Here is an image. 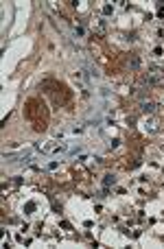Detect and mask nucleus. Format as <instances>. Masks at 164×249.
<instances>
[{
  "mask_svg": "<svg viewBox=\"0 0 164 249\" xmlns=\"http://www.w3.org/2000/svg\"><path fill=\"white\" fill-rule=\"evenodd\" d=\"M114 184H116V177H114V175H105V177H103V186H105V188L114 186Z\"/></svg>",
  "mask_w": 164,
  "mask_h": 249,
  "instance_id": "f257e3e1",
  "label": "nucleus"
},
{
  "mask_svg": "<svg viewBox=\"0 0 164 249\" xmlns=\"http://www.w3.org/2000/svg\"><path fill=\"white\" fill-rule=\"evenodd\" d=\"M142 112L144 114H153L156 112V103H142Z\"/></svg>",
  "mask_w": 164,
  "mask_h": 249,
  "instance_id": "f03ea898",
  "label": "nucleus"
},
{
  "mask_svg": "<svg viewBox=\"0 0 164 249\" xmlns=\"http://www.w3.org/2000/svg\"><path fill=\"white\" fill-rule=\"evenodd\" d=\"M35 208H37V206H35V201H29V203L24 206V212H26V214H33Z\"/></svg>",
  "mask_w": 164,
  "mask_h": 249,
  "instance_id": "7ed1b4c3",
  "label": "nucleus"
},
{
  "mask_svg": "<svg viewBox=\"0 0 164 249\" xmlns=\"http://www.w3.org/2000/svg\"><path fill=\"white\" fill-rule=\"evenodd\" d=\"M112 11H114V7H112V5H105V7H103V13H105V15H109Z\"/></svg>",
  "mask_w": 164,
  "mask_h": 249,
  "instance_id": "20e7f679",
  "label": "nucleus"
},
{
  "mask_svg": "<svg viewBox=\"0 0 164 249\" xmlns=\"http://www.w3.org/2000/svg\"><path fill=\"white\" fill-rule=\"evenodd\" d=\"M138 66H140V59L133 57V59H131V68H138Z\"/></svg>",
  "mask_w": 164,
  "mask_h": 249,
  "instance_id": "39448f33",
  "label": "nucleus"
},
{
  "mask_svg": "<svg viewBox=\"0 0 164 249\" xmlns=\"http://www.w3.org/2000/svg\"><path fill=\"white\" fill-rule=\"evenodd\" d=\"M83 33H85V31H83V26H77V29H75V35H79V37H81Z\"/></svg>",
  "mask_w": 164,
  "mask_h": 249,
  "instance_id": "423d86ee",
  "label": "nucleus"
}]
</instances>
